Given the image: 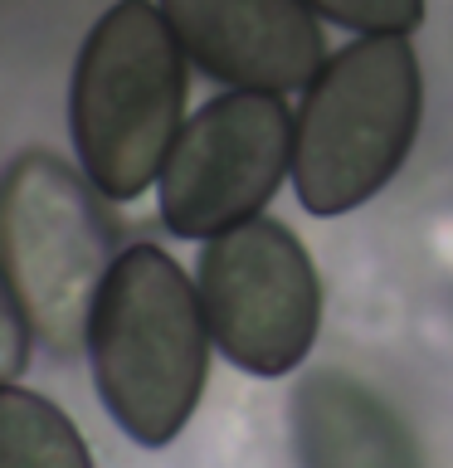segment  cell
<instances>
[{
  "mask_svg": "<svg viewBox=\"0 0 453 468\" xmlns=\"http://www.w3.org/2000/svg\"><path fill=\"white\" fill-rule=\"evenodd\" d=\"M108 269L112 244L93 181L54 152L15 156L0 176V273L54 356L83 346Z\"/></svg>",
  "mask_w": 453,
  "mask_h": 468,
  "instance_id": "4",
  "label": "cell"
},
{
  "mask_svg": "<svg viewBox=\"0 0 453 468\" xmlns=\"http://www.w3.org/2000/svg\"><path fill=\"white\" fill-rule=\"evenodd\" d=\"M83 351L117 430L146 449L171 444L210 371V327L190 273L156 244L122 249L88 313Z\"/></svg>",
  "mask_w": 453,
  "mask_h": 468,
  "instance_id": "1",
  "label": "cell"
},
{
  "mask_svg": "<svg viewBox=\"0 0 453 468\" xmlns=\"http://www.w3.org/2000/svg\"><path fill=\"white\" fill-rule=\"evenodd\" d=\"M419 58L405 35H361L317 69L292 117V190L317 219L390 186L419 137Z\"/></svg>",
  "mask_w": 453,
  "mask_h": 468,
  "instance_id": "3",
  "label": "cell"
},
{
  "mask_svg": "<svg viewBox=\"0 0 453 468\" xmlns=\"http://www.w3.org/2000/svg\"><path fill=\"white\" fill-rule=\"evenodd\" d=\"M307 5L356 35H415L424 25V0H307Z\"/></svg>",
  "mask_w": 453,
  "mask_h": 468,
  "instance_id": "10",
  "label": "cell"
},
{
  "mask_svg": "<svg viewBox=\"0 0 453 468\" xmlns=\"http://www.w3.org/2000/svg\"><path fill=\"white\" fill-rule=\"evenodd\" d=\"M0 468H93V453L54 400L0 380Z\"/></svg>",
  "mask_w": 453,
  "mask_h": 468,
  "instance_id": "9",
  "label": "cell"
},
{
  "mask_svg": "<svg viewBox=\"0 0 453 468\" xmlns=\"http://www.w3.org/2000/svg\"><path fill=\"white\" fill-rule=\"evenodd\" d=\"M185 122V49L152 0H117L88 29L68 83V132L98 196L137 200L156 186Z\"/></svg>",
  "mask_w": 453,
  "mask_h": 468,
  "instance_id": "2",
  "label": "cell"
},
{
  "mask_svg": "<svg viewBox=\"0 0 453 468\" xmlns=\"http://www.w3.org/2000/svg\"><path fill=\"white\" fill-rule=\"evenodd\" d=\"M175 44L200 73L229 88L298 93L327 64L307 0H156Z\"/></svg>",
  "mask_w": 453,
  "mask_h": 468,
  "instance_id": "7",
  "label": "cell"
},
{
  "mask_svg": "<svg viewBox=\"0 0 453 468\" xmlns=\"http://www.w3.org/2000/svg\"><path fill=\"white\" fill-rule=\"evenodd\" d=\"M195 292L210 342L248 376H288L321 327V283L307 249L269 215L239 219L200 249Z\"/></svg>",
  "mask_w": 453,
  "mask_h": 468,
  "instance_id": "5",
  "label": "cell"
},
{
  "mask_svg": "<svg viewBox=\"0 0 453 468\" xmlns=\"http://www.w3.org/2000/svg\"><path fill=\"white\" fill-rule=\"evenodd\" d=\"M292 449L302 468H424L400 415L346 371H317L298 386Z\"/></svg>",
  "mask_w": 453,
  "mask_h": 468,
  "instance_id": "8",
  "label": "cell"
},
{
  "mask_svg": "<svg viewBox=\"0 0 453 468\" xmlns=\"http://www.w3.org/2000/svg\"><path fill=\"white\" fill-rule=\"evenodd\" d=\"M29 342H35V332H29V322H25V307L15 298L10 278L0 273V380H15L25 371Z\"/></svg>",
  "mask_w": 453,
  "mask_h": 468,
  "instance_id": "11",
  "label": "cell"
},
{
  "mask_svg": "<svg viewBox=\"0 0 453 468\" xmlns=\"http://www.w3.org/2000/svg\"><path fill=\"white\" fill-rule=\"evenodd\" d=\"M292 171V112L283 93L234 88L210 98L175 132L156 176L161 225L181 239H215L219 229L263 215Z\"/></svg>",
  "mask_w": 453,
  "mask_h": 468,
  "instance_id": "6",
  "label": "cell"
}]
</instances>
